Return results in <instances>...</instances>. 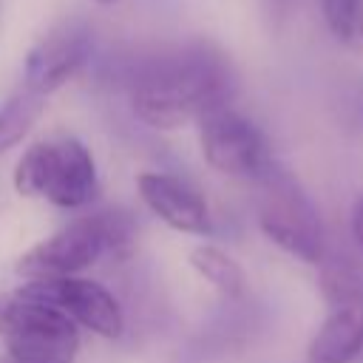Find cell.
I'll use <instances>...</instances> for the list:
<instances>
[{
  "label": "cell",
  "mask_w": 363,
  "mask_h": 363,
  "mask_svg": "<svg viewBox=\"0 0 363 363\" xmlns=\"http://www.w3.org/2000/svg\"><path fill=\"white\" fill-rule=\"evenodd\" d=\"M0 337L11 363H74L77 323L57 306L20 292L0 295Z\"/></svg>",
  "instance_id": "277c9868"
},
{
  "label": "cell",
  "mask_w": 363,
  "mask_h": 363,
  "mask_svg": "<svg viewBox=\"0 0 363 363\" xmlns=\"http://www.w3.org/2000/svg\"><path fill=\"white\" fill-rule=\"evenodd\" d=\"M91 54H94L91 28L82 20H62L31 45L23 65L26 88L43 96L54 94L91 62Z\"/></svg>",
  "instance_id": "ba28073f"
},
{
  "label": "cell",
  "mask_w": 363,
  "mask_h": 363,
  "mask_svg": "<svg viewBox=\"0 0 363 363\" xmlns=\"http://www.w3.org/2000/svg\"><path fill=\"white\" fill-rule=\"evenodd\" d=\"M94 3H99V6H116L119 0H94Z\"/></svg>",
  "instance_id": "ac0fdd59"
},
{
  "label": "cell",
  "mask_w": 363,
  "mask_h": 363,
  "mask_svg": "<svg viewBox=\"0 0 363 363\" xmlns=\"http://www.w3.org/2000/svg\"><path fill=\"white\" fill-rule=\"evenodd\" d=\"M43 113H45L43 94L31 91V88H20L17 94H11L0 105V156L9 153L11 147H17Z\"/></svg>",
  "instance_id": "4fadbf2b"
},
{
  "label": "cell",
  "mask_w": 363,
  "mask_h": 363,
  "mask_svg": "<svg viewBox=\"0 0 363 363\" xmlns=\"http://www.w3.org/2000/svg\"><path fill=\"white\" fill-rule=\"evenodd\" d=\"M298 6H301V0H261L264 17H267V23H269L272 31H281L292 20V14L298 11Z\"/></svg>",
  "instance_id": "2e32d148"
},
{
  "label": "cell",
  "mask_w": 363,
  "mask_h": 363,
  "mask_svg": "<svg viewBox=\"0 0 363 363\" xmlns=\"http://www.w3.org/2000/svg\"><path fill=\"white\" fill-rule=\"evenodd\" d=\"M136 190L145 207L164 221L176 233H190V235H207L210 233V207L204 196L187 184L184 179L173 173H159V170H145L136 176Z\"/></svg>",
  "instance_id": "9c48e42d"
},
{
  "label": "cell",
  "mask_w": 363,
  "mask_h": 363,
  "mask_svg": "<svg viewBox=\"0 0 363 363\" xmlns=\"http://www.w3.org/2000/svg\"><path fill=\"white\" fill-rule=\"evenodd\" d=\"M349 230H352V238H354L357 250L363 252V196H357V201L352 204V216H349Z\"/></svg>",
  "instance_id": "e0dca14e"
},
{
  "label": "cell",
  "mask_w": 363,
  "mask_h": 363,
  "mask_svg": "<svg viewBox=\"0 0 363 363\" xmlns=\"http://www.w3.org/2000/svg\"><path fill=\"white\" fill-rule=\"evenodd\" d=\"M318 286L329 309L363 303V261L346 252H326L318 264Z\"/></svg>",
  "instance_id": "8fae6325"
},
{
  "label": "cell",
  "mask_w": 363,
  "mask_h": 363,
  "mask_svg": "<svg viewBox=\"0 0 363 363\" xmlns=\"http://www.w3.org/2000/svg\"><path fill=\"white\" fill-rule=\"evenodd\" d=\"M91 216L99 227L105 252H111L113 258H128L136 247V218H133V213L113 204V207L94 210Z\"/></svg>",
  "instance_id": "5bb4252c"
},
{
  "label": "cell",
  "mask_w": 363,
  "mask_h": 363,
  "mask_svg": "<svg viewBox=\"0 0 363 363\" xmlns=\"http://www.w3.org/2000/svg\"><path fill=\"white\" fill-rule=\"evenodd\" d=\"M96 187V162L74 136L34 142L14 167V190L20 196L45 199L65 210L91 204Z\"/></svg>",
  "instance_id": "7a4b0ae2"
},
{
  "label": "cell",
  "mask_w": 363,
  "mask_h": 363,
  "mask_svg": "<svg viewBox=\"0 0 363 363\" xmlns=\"http://www.w3.org/2000/svg\"><path fill=\"white\" fill-rule=\"evenodd\" d=\"M122 82L133 113L159 130L199 125L207 113L230 108L238 94L230 57L207 40L142 54L125 68Z\"/></svg>",
  "instance_id": "6da1fadb"
},
{
  "label": "cell",
  "mask_w": 363,
  "mask_h": 363,
  "mask_svg": "<svg viewBox=\"0 0 363 363\" xmlns=\"http://www.w3.org/2000/svg\"><path fill=\"white\" fill-rule=\"evenodd\" d=\"M105 255V244L94 216H82L60 227L17 258V275L26 281H57L71 278Z\"/></svg>",
  "instance_id": "52a82bcc"
},
{
  "label": "cell",
  "mask_w": 363,
  "mask_h": 363,
  "mask_svg": "<svg viewBox=\"0 0 363 363\" xmlns=\"http://www.w3.org/2000/svg\"><path fill=\"white\" fill-rule=\"evenodd\" d=\"M199 142L204 162L224 176L258 182L275 164L264 130L235 108L207 113L199 122Z\"/></svg>",
  "instance_id": "5b68a950"
},
{
  "label": "cell",
  "mask_w": 363,
  "mask_h": 363,
  "mask_svg": "<svg viewBox=\"0 0 363 363\" xmlns=\"http://www.w3.org/2000/svg\"><path fill=\"white\" fill-rule=\"evenodd\" d=\"M312 363H354L363 357V303L335 306L309 340Z\"/></svg>",
  "instance_id": "30bf717a"
},
{
  "label": "cell",
  "mask_w": 363,
  "mask_h": 363,
  "mask_svg": "<svg viewBox=\"0 0 363 363\" xmlns=\"http://www.w3.org/2000/svg\"><path fill=\"white\" fill-rule=\"evenodd\" d=\"M318 6L329 34L337 43L349 48L363 45V0H318Z\"/></svg>",
  "instance_id": "9a60e30c"
},
{
  "label": "cell",
  "mask_w": 363,
  "mask_h": 363,
  "mask_svg": "<svg viewBox=\"0 0 363 363\" xmlns=\"http://www.w3.org/2000/svg\"><path fill=\"white\" fill-rule=\"evenodd\" d=\"M0 363H11V357H9L6 352H0Z\"/></svg>",
  "instance_id": "d6986e66"
},
{
  "label": "cell",
  "mask_w": 363,
  "mask_h": 363,
  "mask_svg": "<svg viewBox=\"0 0 363 363\" xmlns=\"http://www.w3.org/2000/svg\"><path fill=\"white\" fill-rule=\"evenodd\" d=\"M255 184L261 190L258 193L261 233L286 255L318 267L329 252L326 230L315 201L301 187V182L275 162Z\"/></svg>",
  "instance_id": "3957f363"
},
{
  "label": "cell",
  "mask_w": 363,
  "mask_h": 363,
  "mask_svg": "<svg viewBox=\"0 0 363 363\" xmlns=\"http://www.w3.org/2000/svg\"><path fill=\"white\" fill-rule=\"evenodd\" d=\"M190 267L227 301H238L247 292L244 267L216 244H199L190 250Z\"/></svg>",
  "instance_id": "7c38bea8"
},
{
  "label": "cell",
  "mask_w": 363,
  "mask_h": 363,
  "mask_svg": "<svg viewBox=\"0 0 363 363\" xmlns=\"http://www.w3.org/2000/svg\"><path fill=\"white\" fill-rule=\"evenodd\" d=\"M17 292L62 309L74 323H82L99 337L113 340L125 329V315L119 301L99 281L79 278V275L57 278V281H28Z\"/></svg>",
  "instance_id": "8992f818"
}]
</instances>
